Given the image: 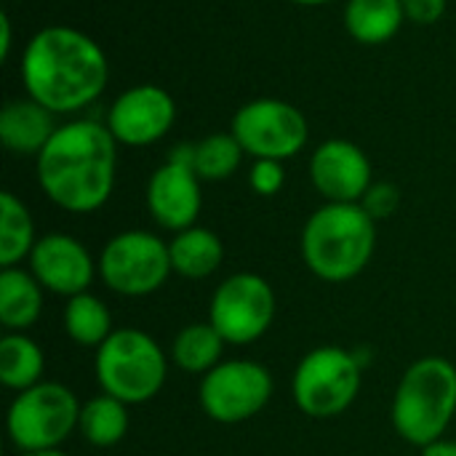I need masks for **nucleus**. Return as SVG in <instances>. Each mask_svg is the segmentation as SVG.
I'll return each instance as SVG.
<instances>
[{
    "mask_svg": "<svg viewBox=\"0 0 456 456\" xmlns=\"http://www.w3.org/2000/svg\"><path fill=\"white\" fill-rule=\"evenodd\" d=\"M19 75L29 99L53 115H77L104 94L110 61L83 29L51 24L27 40Z\"/></svg>",
    "mask_w": 456,
    "mask_h": 456,
    "instance_id": "f257e3e1",
    "label": "nucleus"
},
{
    "mask_svg": "<svg viewBox=\"0 0 456 456\" xmlns=\"http://www.w3.org/2000/svg\"><path fill=\"white\" fill-rule=\"evenodd\" d=\"M35 174L53 206L69 214H94L115 190L118 142L99 120H67L35 158Z\"/></svg>",
    "mask_w": 456,
    "mask_h": 456,
    "instance_id": "f03ea898",
    "label": "nucleus"
},
{
    "mask_svg": "<svg viewBox=\"0 0 456 456\" xmlns=\"http://www.w3.org/2000/svg\"><path fill=\"white\" fill-rule=\"evenodd\" d=\"M374 248L377 222L361 203H326L310 214L302 230L305 265L326 283H345L361 275Z\"/></svg>",
    "mask_w": 456,
    "mask_h": 456,
    "instance_id": "7ed1b4c3",
    "label": "nucleus"
},
{
    "mask_svg": "<svg viewBox=\"0 0 456 456\" xmlns=\"http://www.w3.org/2000/svg\"><path fill=\"white\" fill-rule=\"evenodd\" d=\"M456 414V366L446 358H419L406 369L393 398V428L411 446L444 438Z\"/></svg>",
    "mask_w": 456,
    "mask_h": 456,
    "instance_id": "20e7f679",
    "label": "nucleus"
},
{
    "mask_svg": "<svg viewBox=\"0 0 456 456\" xmlns=\"http://www.w3.org/2000/svg\"><path fill=\"white\" fill-rule=\"evenodd\" d=\"M94 371L102 393L126 406L152 401L166 385L168 361L160 345L142 329H115L94 358Z\"/></svg>",
    "mask_w": 456,
    "mask_h": 456,
    "instance_id": "39448f33",
    "label": "nucleus"
},
{
    "mask_svg": "<svg viewBox=\"0 0 456 456\" xmlns=\"http://www.w3.org/2000/svg\"><path fill=\"white\" fill-rule=\"evenodd\" d=\"M361 382V361L350 350L326 345L310 350L299 361L291 379V393L302 414L313 419H334L355 403Z\"/></svg>",
    "mask_w": 456,
    "mask_h": 456,
    "instance_id": "423d86ee",
    "label": "nucleus"
},
{
    "mask_svg": "<svg viewBox=\"0 0 456 456\" xmlns=\"http://www.w3.org/2000/svg\"><path fill=\"white\" fill-rule=\"evenodd\" d=\"M80 403L75 393L59 382H37L29 390H21L5 417L11 444L29 454L43 449H59L80 422Z\"/></svg>",
    "mask_w": 456,
    "mask_h": 456,
    "instance_id": "0eeeda50",
    "label": "nucleus"
},
{
    "mask_svg": "<svg viewBox=\"0 0 456 456\" xmlns=\"http://www.w3.org/2000/svg\"><path fill=\"white\" fill-rule=\"evenodd\" d=\"M230 134L254 160L283 163L307 147L310 126L297 104L275 96H259L238 107Z\"/></svg>",
    "mask_w": 456,
    "mask_h": 456,
    "instance_id": "6e6552de",
    "label": "nucleus"
},
{
    "mask_svg": "<svg viewBox=\"0 0 456 456\" xmlns=\"http://www.w3.org/2000/svg\"><path fill=\"white\" fill-rule=\"evenodd\" d=\"M96 265L107 289L120 297L155 294L174 273L168 243L147 230H126L110 238Z\"/></svg>",
    "mask_w": 456,
    "mask_h": 456,
    "instance_id": "1a4fd4ad",
    "label": "nucleus"
},
{
    "mask_svg": "<svg viewBox=\"0 0 456 456\" xmlns=\"http://www.w3.org/2000/svg\"><path fill=\"white\" fill-rule=\"evenodd\" d=\"M275 321V291L256 273H238L222 281L211 297L208 323L227 345H251Z\"/></svg>",
    "mask_w": 456,
    "mask_h": 456,
    "instance_id": "9d476101",
    "label": "nucleus"
},
{
    "mask_svg": "<svg viewBox=\"0 0 456 456\" xmlns=\"http://www.w3.org/2000/svg\"><path fill=\"white\" fill-rule=\"evenodd\" d=\"M200 409L219 425L254 419L273 398V377L256 361H224L203 374Z\"/></svg>",
    "mask_w": 456,
    "mask_h": 456,
    "instance_id": "9b49d317",
    "label": "nucleus"
},
{
    "mask_svg": "<svg viewBox=\"0 0 456 456\" xmlns=\"http://www.w3.org/2000/svg\"><path fill=\"white\" fill-rule=\"evenodd\" d=\"M174 120V96L158 83H139L112 99L104 126L123 147H150L171 131Z\"/></svg>",
    "mask_w": 456,
    "mask_h": 456,
    "instance_id": "f8f14e48",
    "label": "nucleus"
},
{
    "mask_svg": "<svg viewBox=\"0 0 456 456\" xmlns=\"http://www.w3.org/2000/svg\"><path fill=\"white\" fill-rule=\"evenodd\" d=\"M310 182L329 203H361L374 184L371 160L350 139H326L310 158Z\"/></svg>",
    "mask_w": 456,
    "mask_h": 456,
    "instance_id": "ddd939ff",
    "label": "nucleus"
},
{
    "mask_svg": "<svg viewBox=\"0 0 456 456\" xmlns=\"http://www.w3.org/2000/svg\"><path fill=\"white\" fill-rule=\"evenodd\" d=\"M29 273L37 278L43 289L59 297H77L86 294L99 265L91 259L88 248L64 232H51L37 238L29 254Z\"/></svg>",
    "mask_w": 456,
    "mask_h": 456,
    "instance_id": "4468645a",
    "label": "nucleus"
},
{
    "mask_svg": "<svg viewBox=\"0 0 456 456\" xmlns=\"http://www.w3.org/2000/svg\"><path fill=\"white\" fill-rule=\"evenodd\" d=\"M147 208L152 219L171 232L195 227L203 208L200 176L190 163L168 158L147 182Z\"/></svg>",
    "mask_w": 456,
    "mask_h": 456,
    "instance_id": "2eb2a0df",
    "label": "nucleus"
},
{
    "mask_svg": "<svg viewBox=\"0 0 456 456\" xmlns=\"http://www.w3.org/2000/svg\"><path fill=\"white\" fill-rule=\"evenodd\" d=\"M56 115L29 99H11L0 110V142L13 155H32L37 158L40 150L56 134Z\"/></svg>",
    "mask_w": 456,
    "mask_h": 456,
    "instance_id": "dca6fc26",
    "label": "nucleus"
},
{
    "mask_svg": "<svg viewBox=\"0 0 456 456\" xmlns=\"http://www.w3.org/2000/svg\"><path fill=\"white\" fill-rule=\"evenodd\" d=\"M406 21L403 0H347L345 29L361 45L390 43Z\"/></svg>",
    "mask_w": 456,
    "mask_h": 456,
    "instance_id": "f3484780",
    "label": "nucleus"
},
{
    "mask_svg": "<svg viewBox=\"0 0 456 456\" xmlns=\"http://www.w3.org/2000/svg\"><path fill=\"white\" fill-rule=\"evenodd\" d=\"M171 251V267L176 275L190 281H203L214 275L224 259V246L216 232L208 227H187L182 232H174V240L168 243Z\"/></svg>",
    "mask_w": 456,
    "mask_h": 456,
    "instance_id": "a211bd4d",
    "label": "nucleus"
},
{
    "mask_svg": "<svg viewBox=\"0 0 456 456\" xmlns=\"http://www.w3.org/2000/svg\"><path fill=\"white\" fill-rule=\"evenodd\" d=\"M43 313V286L19 267L0 270V323L8 331H24Z\"/></svg>",
    "mask_w": 456,
    "mask_h": 456,
    "instance_id": "6ab92c4d",
    "label": "nucleus"
},
{
    "mask_svg": "<svg viewBox=\"0 0 456 456\" xmlns=\"http://www.w3.org/2000/svg\"><path fill=\"white\" fill-rule=\"evenodd\" d=\"M43 350L35 339L24 337L21 331H8L0 339V382L8 390H29L43 377Z\"/></svg>",
    "mask_w": 456,
    "mask_h": 456,
    "instance_id": "aec40b11",
    "label": "nucleus"
},
{
    "mask_svg": "<svg viewBox=\"0 0 456 456\" xmlns=\"http://www.w3.org/2000/svg\"><path fill=\"white\" fill-rule=\"evenodd\" d=\"M35 243L29 208L13 192H0V267H16L21 259H29Z\"/></svg>",
    "mask_w": 456,
    "mask_h": 456,
    "instance_id": "412c9836",
    "label": "nucleus"
},
{
    "mask_svg": "<svg viewBox=\"0 0 456 456\" xmlns=\"http://www.w3.org/2000/svg\"><path fill=\"white\" fill-rule=\"evenodd\" d=\"M224 345L227 342L211 323H192L176 334L171 358L184 374H208L222 363Z\"/></svg>",
    "mask_w": 456,
    "mask_h": 456,
    "instance_id": "4be33fe9",
    "label": "nucleus"
},
{
    "mask_svg": "<svg viewBox=\"0 0 456 456\" xmlns=\"http://www.w3.org/2000/svg\"><path fill=\"white\" fill-rule=\"evenodd\" d=\"M77 430L96 449H110L120 444L128 433V406L107 393L91 398L80 409Z\"/></svg>",
    "mask_w": 456,
    "mask_h": 456,
    "instance_id": "5701e85b",
    "label": "nucleus"
},
{
    "mask_svg": "<svg viewBox=\"0 0 456 456\" xmlns=\"http://www.w3.org/2000/svg\"><path fill=\"white\" fill-rule=\"evenodd\" d=\"M64 331L80 347H99L115 329L107 305L94 294L69 297L64 307Z\"/></svg>",
    "mask_w": 456,
    "mask_h": 456,
    "instance_id": "b1692460",
    "label": "nucleus"
},
{
    "mask_svg": "<svg viewBox=\"0 0 456 456\" xmlns=\"http://www.w3.org/2000/svg\"><path fill=\"white\" fill-rule=\"evenodd\" d=\"M243 155V147L230 131L208 134L192 144V168L200 176V182H224L240 168Z\"/></svg>",
    "mask_w": 456,
    "mask_h": 456,
    "instance_id": "393cba45",
    "label": "nucleus"
},
{
    "mask_svg": "<svg viewBox=\"0 0 456 456\" xmlns=\"http://www.w3.org/2000/svg\"><path fill=\"white\" fill-rule=\"evenodd\" d=\"M361 206H363V211H366L374 222L390 219V216L398 211V206H401V190H398V184H393V182H374V184L366 190Z\"/></svg>",
    "mask_w": 456,
    "mask_h": 456,
    "instance_id": "a878e982",
    "label": "nucleus"
},
{
    "mask_svg": "<svg viewBox=\"0 0 456 456\" xmlns=\"http://www.w3.org/2000/svg\"><path fill=\"white\" fill-rule=\"evenodd\" d=\"M286 184V168L281 160H254V166L248 168V187L262 195H278Z\"/></svg>",
    "mask_w": 456,
    "mask_h": 456,
    "instance_id": "bb28decb",
    "label": "nucleus"
},
{
    "mask_svg": "<svg viewBox=\"0 0 456 456\" xmlns=\"http://www.w3.org/2000/svg\"><path fill=\"white\" fill-rule=\"evenodd\" d=\"M449 8V0H403V11H406V21L428 27L444 19Z\"/></svg>",
    "mask_w": 456,
    "mask_h": 456,
    "instance_id": "cd10ccee",
    "label": "nucleus"
},
{
    "mask_svg": "<svg viewBox=\"0 0 456 456\" xmlns=\"http://www.w3.org/2000/svg\"><path fill=\"white\" fill-rule=\"evenodd\" d=\"M11 48H13V27H11V16L0 13V61L11 59Z\"/></svg>",
    "mask_w": 456,
    "mask_h": 456,
    "instance_id": "c85d7f7f",
    "label": "nucleus"
},
{
    "mask_svg": "<svg viewBox=\"0 0 456 456\" xmlns=\"http://www.w3.org/2000/svg\"><path fill=\"white\" fill-rule=\"evenodd\" d=\"M422 456H456V441L441 438V441L425 446V449H422Z\"/></svg>",
    "mask_w": 456,
    "mask_h": 456,
    "instance_id": "c756f323",
    "label": "nucleus"
},
{
    "mask_svg": "<svg viewBox=\"0 0 456 456\" xmlns=\"http://www.w3.org/2000/svg\"><path fill=\"white\" fill-rule=\"evenodd\" d=\"M291 3L305 5V8H318V5H329V3H334V0H291Z\"/></svg>",
    "mask_w": 456,
    "mask_h": 456,
    "instance_id": "7c9ffc66",
    "label": "nucleus"
},
{
    "mask_svg": "<svg viewBox=\"0 0 456 456\" xmlns=\"http://www.w3.org/2000/svg\"><path fill=\"white\" fill-rule=\"evenodd\" d=\"M24 456H67L64 452H59V449H43V452H29V454Z\"/></svg>",
    "mask_w": 456,
    "mask_h": 456,
    "instance_id": "2f4dec72",
    "label": "nucleus"
}]
</instances>
